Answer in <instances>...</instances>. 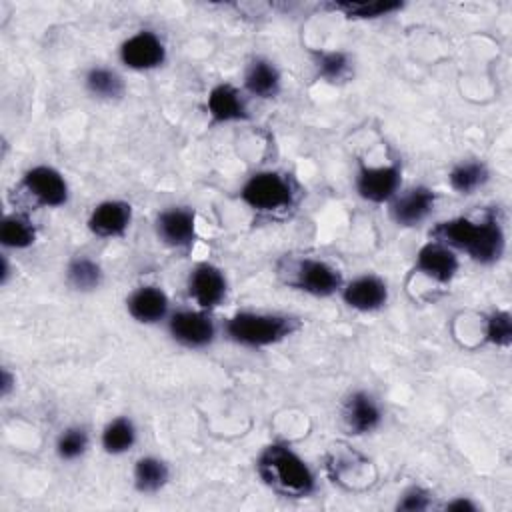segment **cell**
I'll use <instances>...</instances> for the list:
<instances>
[{
  "label": "cell",
  "instance_id": "obj_7",
  "mask_svg": "<svg viewBox=\"0 0 512 512\" xmlns=\"http://www.w3.org/2000/svg\"><path fill=\"white\" fill-rule=\"evenodd\" d=\"M120 60L132 70H152L164 64L166 48L154 32L140 30L122 42Z\"/></svg>",
  "mask_w": 512,
  "mask_h": 512
},
{
  "label": "cell",
  "instance_id": "obj_18",
  "mask_svg": "<svg viewBox=\"0 0 512 512\" xmlns=\"http://www.w3.org/2000/svg\"><path fill=\"white\" fill-rule=\"evenodd\" d=\"M208 114L214 122H234L244 120L248 116L246 102L238 88L232 84H218L210 90L206 100Z\"/></svg>",
  "mask_w": 512,
  "mask_h": 512
},
{
  "label": "cell",
  "instance_id": "obj_19",
  "mask_svg": "<svg viewBox=\"0 0 512 512\" xmlns=\"http://www.w3.org/2000/svg\"><path fill=\"white\" fill-rule=\"evenodd\" d=\"M244 86L252 96L274 98L280 92V72L270 60L256 58L246 70Z\"/></svg>",
  "mask_w": 512,
  "mask_h": 512
},
{
  "label": "cell",
  "instance_id": "obj_20",
  "mask_svg": "<svg viewBox=\"0 0 512 512\" xmlns=\"http://www.w3.org/2000/svg\"><path fill=\"white\" fill-rule=\"evenodd\" d=\"M170 478L168 466L156 456H142L134 464V486L142 494H154Z\"/></svg>",
  "mask_w": 512,
  "mask_h": 512
},
{
  "label": "cell",
  "instance_id": "obj_23",
  "mask_svg": "<svg viewBox=\"0 0 512 512\" xmlns=\"http://www.w3.org/2000/svg\"><path fill=\"white\" fill-rule=\"evenodd\" d=\"M66 282L78 292H90L96 290L102 282V268L98 262L78 256L70 260L66 268Z\"/></svg>",
  "mask_w": 512,
  "mask_h": 512
},
{
  "label": "cell",
  "instance_id": "obj_27",
  "mask_svg": "<svg viewBox=\"0 0 512 512\" xmlns=\"http://www.w3.org/2000/svg\"><path fill=\"white\" fill-rule=\"evenodd\" d=\"M314 66L318 76H322L328 82L340 80L348 72V56L338 50H326V52H314Z\"/></svg>",
  "mask_w": 512,
  "mask_h": 512
},
{
  "label": "cell",
  "instance_id": "obj_5",
  "mask_svg": "<svg viewBox=\"0 0 512 512\" xmlns=\"http://www.w3.org/2000/svg\"><path fill=\"white\" fill-rule=\"evenodd\" d=\"M290 284L312 296H330L342 288V276L336 268L322 260L304 258L296 264Z\"/></svg>",
  "mask_w": 512,
  "mask_h": 512
},
{
  "label": "cell",
  "instance_id": "obj_12",
  "mask_svg": "<svg viewBox=\"0 0 512 512\" xmlns=\"http://www.w3.org/2000/svg\"><path fill=\"white\" fill-rule=\"evenodd\" d=\"M132 220V206L122 200H106L100 202L90 218H88V230L94 236L100 238H114L122 236Z\"/></svg>",
  "mask_w": 512,
  "mask_h": 512
},
{
  "label": "cell",
  "instance_id": "obj_9",
  "mask_svg": "<svg viewBox=\"0 0 512 512\" xmlns=\"http://www.w3.org/2000/svg\"><path fill=\"white\" fill-rule=\"evenodd\" d=\"M188 294L200 308H214L226 296V278L220 268L202 262L188 276Z\"/></svg>",
  "mask_w": 512,
  "mask_h": 512
},
{
  "label": "cell",
  "instance_id": "obj_16",
  "mask_svg": "<svg viewBox=\"0 0 512 512\" xmlns=\"http://www.w3.org/2000/svg\"><path fill=\"white\" fill-rule=\"evenodd\" d=\"M434 202H436V196L430 188L416 186L406 194H402L400 198H396L390 212L400 226H416L432 212Z\"/></svg>",
  "mask_w": 512,
  "mask_h": 512
},
{
  "label": "cell",
  "instance_id": "obj_11",
  "mask_svg": "<svg viewBox=\"0 0 512 512\" xmlns=\"http://www.w3.org/2000/svg\"><path fill=\"white\" fill-rule=\"evenodd\" d=\"M158 238L172 248H186L196 236V216L192 210L174 206L158 214L156 218Z\"/></svg>",
  "mask_w": 512,
  "mask_h": 512
},
{
  "label": "cell",
  "instance_id": "obj_28",
  "mask_svg": "<svg viewBox=\"0 0 512 512\" xmlns=\"http://www.w3.org/2000/svg\"><path fill=\"white\" fill-rule=\"evenodd\" d=\"M88 448V432L80 426L66 428L56 440V454L62 460H76Z\"/></svg>",
  "mask_w": 512,
  "mask_h": 512
},
{
  "label": "cell",
  "instance_id": "obj_14",
  "mask_svg": "<svg viewBox=\"0 0 512 512\" xmlns=\"http://www.w3.org/2000/svg\"><path fill=\"white\" fill-rule=\"evenodd\" d=\"M416 270L440 284H448L458 270V258L452 248L432 240L418 250Z\"/></svg>",
  "mask_w": 512,
  "mask_h": 512
},
{
  "label": "cell",
  "instance_id": "obj_6",
  "mask_svg": "<svg viewBox=\"0 0 512 512\" xmlns=\"http://www.w3.org/2000/svg\"><path fill=\"white\" fill-rule=\"evenodd\" d=\"M168 330H170V336L186 348H204L216 336V328L210 316L198 310L174 312L168 320Z\"/></svg>",
  "mask_w": 512,
  "mask_h": 512
},
{
  "label": "cell",
  "instance_id": "obj_26",
  "mask_svg": "<svg viewBox=\"0 0 512 512\" xmlns=\"http://www.w3.org/2000/svg\"><path fill=\"white\" fill-rule=\"evenodd\" d=\"M450 186L460 194H472L488 180V168L482 162H462L452 168Z\"/></svg>",
  "mask_w": 512,
  "mask_h": 512
},
{
  "label": "cell",
  "instance_id": "obj_22",
  "mask_svg": "<svg viewBox=\"0 0 512 512\" xmlns=\"http://www.w3.org/2000/svg\"><path fill=\"white\" fill-rule=\"evenodd\" d=\"M136 442V428L130 418L118 416L110 420L102 430V448L108 454H124Z\"/></svg>",
  "mask_w": 512,
  "mask_h": 512
},
{
  "label": "cell",
  "instance_id": "obj_8",
  "mask_svg": "<svg viewBox=\"0 0 512 512\" xmlns=\"http://www.w3.org/2000/svg\"><path fill=\"white\" fill-rule=\"evenodd\" d=\"M24 190L40 206H62L68 200V184L64 176L52 166H34L22 178Z\"/></svg>",
  "mask_w": 512,
  "mask_h": 512
},
{
  "label": "cell",
  "instance_id": "obj_32",
  "mask_svg": "<svg viewBox=\"0 0 512 512\" xmlns=\"http://www.w3.org/2000/svg\"><path fill=\"white\" fill-rule=\"evenodd\" d=\"M446 510H458V512H476V504L468 498H456V500H450L446 502L444 506Z\"/></svg>",
  "mask_w": 512,
  "mask_h": 512
},
{
  "label": "cell",
  "instance_id": "obj_30",
  "mask_svg": "<svg viewBox=\"0 0 512 512\" xmlns=\"http://www.w3.org/2000/svg\"><path fill=\"white\" fill-rule=\"evenodd\" d=\"M426 508H430V492H426L420 486H410L396 504V510H406V512H418Z\"/></svg>",
  "mask_w": 512,
  "mask_h": 512
},
{
  "label": "cell",
  "instance_id": "obj_3",
  "mask_svg": "<svg viewBox=\"0 0 512 512\" xmlns=\"http://www.w3.org/2000/svg\"><path fill=\"white\" fill-rule=\"evenodd\" d=\"M298 330V322L284 314L238 312L226 322V336L248 348H262L282 342Z\"/></svg>",
  "mask_w": 512,
  "mask_h": 512
},
{
  "label": "cell",
  "instance_id": "obj_21",
  "mask_svg": "<svg viewBox=\"0 0 512 512\" xmlns=\"http://www.w3.org/2000/svg\"><path fill=\"white\" fill-rule=\"evenodd\" d=\"M36 240V228L34 224L20 214H8L4 216L0 224V242L6 248H28Z\"/></svg>",
  "mask_w": 512,
  "mask_h": 512
},
{
  "label": "cell",
  "instance_id": "obj_33",
  "mask_svg": "<svg viewBox=\"0 0 512 512\" xmlns=\"http://www.w3.org/2000/svg\"><path fill=\"white\" fill-rule=\"evenodd\" d=\"M10 276V264H8V256L0 254V284H6Z\"/></svg>",
  "mask_w": 512,
  "mask_h": 512
},
{
  "label": "cell",
  "instance_id": "obj_10",
  "mask_svg": "<svg viewBox=\"0 0 512 512\" xmlns=\"http://www.w3.org/2000/svg\"><path fill=\"white\" fill-rule=\"evenodd\" d=\"M400 186L398 166H362L356 176L358 194L374 204L390 200Z\"/></svg>",
  "mask_w": 512,
  "mask_h": 512
},
{
  "label": "cell",
  "instance_id": "obj_31",
  "mask_svg": "<svg viewBox=\"0 0 512 512\" xmlns=\"http://www.w3.org/2000/svg\"><path fill=\"white\" fill-rule=\"evenodd\" d=\"M14 384H16V376L8 368H2V372H0V394H2V398H6L12 392Z\"/></svg>",
  "mask_w": 512,
  "mask_h": 512
},
{
  "label": "cell",
  "instance_id": "obj_13",
  "mask_svg": "<svg viewBox=\"0 0 512 512\" xmlns=\"http://www.w3.org/2000/svg\"><path fill=\"white\" fill-rule=\"evenodd\" d=\"M342 298L354 310L374 312L386 304L388 288L382 278L374 274H364L342 288Z\"/></svg>",
  "mask_w": 512,
  "mask_h": 512
},
{
  "label": "cell",
  "instance_id": "obj_17",
  "mask_svg": "<svg viewBox=\"0 0 512 512\" xmlns=\"http://www.w3.org/2000/svg\"><path fill=\"white\" fill-rule=\"evenodd\" d=\"M342 416H344V422H346L348 430L354 432V434L372 432L382 420V414H380V408H378L376 400L366 392L350 394L348 400L344 402Z\"/></svg>",
  "mask_w": 512,
  "mask_h": 512
},
{
  "label": "cell",
  "instance_id": "obj_2",
  "mask_svg": "<svg viewBox=\"0 0 512 512\" xmlns=\"http://www.w3.org/2000/svg\"><path fill=\"white\" fill-rule=\"evenodd\" d=\"M256 470L272 492L286 498H304L316 488V478L308 464L286 444L274 442L266 446L256 460Z\"/></svg>",
  "mask_w": 512,
  "mask_h": 512
},
{
  "label": "cell",
  "instance_id": "obj_15",
  "mask_svg": "<svg viewBox=\"0 0 512 512\" xmlns=\"http://www.w3.org/2000/svg\"><path fill=\"white\" fill-rule=\"evenodd\" d=\"M168 306V296L158 286H140L126 300L128 314L140 324H156L164 320Z\"/></svg>",
  "mask_w": 512,
  "mask_h": 512
},
{
  "label": "cell",
  "instance_id": "obj_29",
  "mask_svg": "<svg viewBox=\"0 0 512 512\" xmlns=\"http://www.w3.org/2000/svg\"><path fill=\"white\" fill-rule=\"evenodd\" d=\"M486 340L494 346L508 348L512 342V318L506 310H496L486 322Z\"/></svg>",
  "mask_w": 512,
  "mask_h": 512
},
{
  "label": "cell",
  "instance_id": "obj_24",
  "mask_svg": "<svg viewBox=\"0 0 512 512\" xmlns=\"http://www.w3.org/2000/svg\"><path fill=\"white\" fill-rule=\"evenodd\" d=\"M330 8L342 12L348 18H380L402 8V2L394 0H344L334 2Z\"/></svg>",
  "mask_w": 512,
  "mask_h": 512
},
{
  "label": "cell",
  "instance_id": "obj_1",
  "mask_svg": "<svg viewBox=\"0 0 512 512\" xmlns=\"http://www.w3.org/2000/svg\"><path fill=\"white\" fill-rule=\"evenodd\" d=\"M430 236L452 250H464L472 260L480 264H492L500 260L504 252V232L494 216H488L480 222L464 216L444 220L430 230Z\"/></svg>",
  "mask_w": 512,
  "mask_h": 512
},
{
  "label": "cell",
  "instance_id": "obj_4",
  "mask_svg": "<svg viewBox=\"0 0 512 512\" xmlns=\"http://www.w3.org/2000/svg\"><path fill=\"white\" fill-rule=\"evenodd\" d=\"M240 198L254 210L272 212L288 208L294 202V188L280 172H256L246 180L240 190Z\"/></svg>",
  "mask_w": 512,
  "mask_h": 512
},
{
  "label": "cell",
  "instance_id": "obj_25",
  "mask_svg": "<svg viewBox=\"0 0 512 512\" xmlns=\"http://www.w3.org/2000/svg\"><path fill=\"white\" fill-rule=\"evenodd\" d=\"M86 88L90 94L110 100V98L122 96L124 82L114 70L96 66V68H90L86 74Z\"/></svg>",
  "mask_w": 512,
  "mask_h": 512
}]
</instances>
